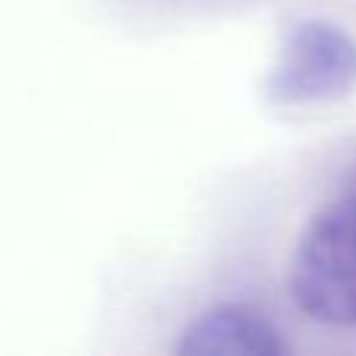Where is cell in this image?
I'll use <instances>...</instances> for the list:
<instances>
[{
	"label": "cell",
	"mask_w": 356,
	"mask_h": 356,
	"mask_svg": "<svg viewBox=\"0 0 356 356\" xmlns=\"http://www.w3.org/2000/svg\"><path fill=\"white\" fill-rule=\"evenodd\" d=\"M356 81V42L325 22L298 25L270 78L278 103H309L342 95Z\"/></svg>",
	"instance_id": "2"
},
{
	"label": "cell",
	"mask_w": 356,
	"mask_h": 356,
	"mask_svg": "<svg viewBox=\"0 0 356 356\" xmlns=\"http://www.w3.org/2000/svg\"><path fill=\"white\" fill-rule=\"evenodd\" d=\"M289 289L312 320L356 325V195L309 220L292 256Z\"/></svg>",
	"instance_id": "1"
},
{
	"label": "cell",
	"mask_w": 356,
	"mask_h": 356,
	"mask_svg": "<svg viewBox=\"0 0 356 356\" xmlns=\"http://www.w3.org/2000/svg\"><path fill=\"white\" fill-rule=\"evenodd\" d=\"M281 331L259 312L242 303H220L192 320L181 337L184 356H281L286 353Z\"/></svg>",
	"instance_id": "3"
}]
</instances>
